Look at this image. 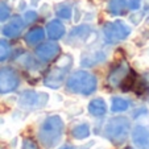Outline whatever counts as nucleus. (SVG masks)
Masks as SVG:
<instances>
[{"mask_svg": "<svg viewBox=\"0 0 149 149\" xmlns=\"http://www.w3.org/2000/svg\"><path fill=\"white\" fill-rule=\"evenodd\" d=\"M63 133V121L58 115L49 116L44 120L38 130V137L45 148L50 149L58 145Z\"/></svg>", "mask_w": 149, "mask_h": 149, "instance_id": "1", "label": "nucleus"}, {"mask_svg": "<svg viewBox=\"0 0 149 149\" xmlns=\"http://www.w3.org/2000/svg\"><path fill=\"white\" fill-rule=\"evenodd\" d=\"M66 87L70 93L91 95L98 87V79L90 71L79 70L70 75V78L66 82Z\"/></svg>", "mask_w": 149, "mask_h": 149, "instance_id": "2", "label": "nucleus"}, {"mask_svg": "<svg viewBox=\"0 0 149 149\" xmlns=\"http://www.w3.org/2000/svg\"><path fill=\"white\" fill-rule=\"evenodd\" d=\"M130 128V120L127 118H123V116L112 118L107 121L104 127V136L115 145H120L128 139Z\"/></svg>", "mask_w": 149, "mask_h": 149, "instance_id": "3", "label": "nucleus"}, {"mask_svg": "<svg viewBox=\"0 0 149 149\" xmlns=\"http://www.w3.org/2000/svg\"><path fill=\"white\" fill-rule=\"evenodd\" d=\"M131 32H132L131 26L124 23L123 20H113V21L104 24L103 26V36L108 44L124 41L125 38H128Z\"/></svg>", "mask_w": 149, "mask_h": 149, "instance_id": "4", "label": "nucleus"}, {"mask_svg": "<svg viewBox=\"0 0 149 149\" xmlns=\"http://www.w3.org/2000/svg\"><path fill=\"white\" fill-rule=\"evenodd\" d=\"M49 102L48 93H37V91H24L20 96L19 104L20 107L28 108V110H36V108L44 107Z\"/></svg>", "mask_w": 149, "mask_h": 149, "instance_id": "5", "label": "nucleus"}, {"mask_svg": "<svg viewBox=\"0 0 149 149\" xmlns=\"http://www.w3.org/2000/svg\"><path fill=\"white\" fill-rule=\"evenodd\" d=\"M20 84V77L13 69H0V94H9L15 91Z\"/></svg>", "mask_w": 149, "mask_h": 149, "instance_id": "6", "label": "nucleus"}, {"mask_svg": "<svg viewBox=\"0 0 149 149\" xmlns=\"http://www.w3.org/2000/svg\"><path fill=\"white\" fill-rule=\"evenodd\" d=\"M91 34H93V29H91L90 25H86V24L78 25L70 31V33L68 36V44H70L73 46L83 45L91 37Z\"/></svg>", "mask_w": 149, "mask_h": 149, "instance_id": "7", "label": "nucleus"}, {"mask_svg": "<svg viewBox=\"0 0 149 149\" xmlns=\"http://www.w3.org/2000/svg\"><path fill=\"white\" fill-rule=\"evenodd\" d=\"M68 70L69 69L63 68V66L57 65L56 68L49 71L48 75L44 78V84L50 88H59L62 84H63V82H65Z\"/></svg>", "mask_w": 149, "mask_h": 149, "instance_id": "8", "label": "nucleus"}, {"mask_svg": "<svg viewBox=\"0 0 149 149\" xmlns=\"http://www.w3.org/2000/svg\"><path fill=\"white\" fill-rule=\"evenodd\" d=\"M59 52H61V48H59L58 44L54 41H49V42L41 44V45L36 49V56L38 57L41 61L49 62V61H53L59 54Z\"/></svg>", "mask_w": 149, "mask_h": 149, "instance_id": "9", "label": "nucleus"}, {"mask_svg": "<svg viewBox=\"0 0 149 149\" xmlns=\"http://www.w3.org/2000/svg\"><path fill=\"white\" fill-rule=\"evenodd\" d=\"M24 25H25V21H24L21 17L19 16H15L11 19V21H9L8 24H6V25L3 26V34L6 37H8V38H16V37H19L20 34H21V32H23L24 29Z\"/></svg>", "mask_w": 149, "mask_h": 149, "instance_id": "10", "label": "nucleus"}, {"mask_svg": "<svg viewBox=\"0 0 149 149\" xmlns=\"http://www.w3.org/2000/svg\"><path fill=\"white\" fill-rule=\"evenodd\" d=\"M130 74V68L127 63L121 62L120 65H118L107 77V83L112 87H116V86H120L121 82L125 79V77Z\"/></svg>", "mask_w": 149, "mask_h": 149, "instance_id": "11", "label": "nucleus"}, {"mask_svg": "<svg viewBox=\"0 0 149 149\" xmlns=\"http://www.w3.org/2000/svg\"><path fill=\"white\" fill-rule=\"evenodd\" d=\"M107 58V54L104 50H91V52H87L82 56V59H81V65L84 66V68H91V66H95V65H99L102 62L106 61Z\"/></svg>", "mask_w": 149, "mask_h": 149, "instance_id": "12", "label": "nucleus"}, {"mask_svg": "<svg viewBox=\"0 0 149 149\" xmlns=\"http://www.w3.org/2000/svg\"><path fill=\"white\" fill-rule=\"evenodd\" d=\"M132 140L139 148L149 149V130L144 125H136L132 132Z\"/></svg>", "mask_w": 149, "mask_h": 149, "instance_id": "13", "label": "nucleus"}, {"mask_svg": "<svg viewBox=\"0 0 149 149\" xmlns=\"http://www.w3.org/2000/svg\"><path fill=\"white\" fill-rule=\"evenodd\" d=\"M65 25L59 20H52L46 25V33L52 40H59L65 36Z\"/></svg>", "mask_w": 149, "mask_h": 149, "instance_id": "14", "label": "nucleus"}, {"mask_svg": "<svg viewBox=\"0 0 149 149\" xmlns=\"http://www.w3.org/2000/svg\"><path fill=\"white\" fill-rule=\"evenodd\" d=\"M88 112L93 116H96V118L104 116L107 113V104L102 98H95L88 104Z\"/></svg>", "mask_w": 149, "mask_h": 149, "instance_id": "15", "label": "nucleus"}, {"mask_svg": "<svg viewBox=\"0 0 149 149\" xmlns=\"http://www.w3.org/2000/svg\"><path fill=\"white\" fill-rule=\"evenodd\" d=\"M44 37H45V31L42 28H40V26H37V28L31 29L25 34V42L28 45L33 46V45H37L38 42H41L44 40Z\"/></svg>", "mask_w": 149, "mask_h": 149, "instance_id": "16", "label": "nucleus"}, {"mask_svg": "<svg viewBox=\"0 0 149 149\" xmlns=\"http://www.w3.org/2000/svg\"><path fill=\"white\" fill-rule=\"evenodd\" d=\"M127 9V0H110L108 1V12L115 16H120Z\"/></svg>", "mask_w": 149, "mask_h": 149, "instance_id": "17", "label": "nucleus"}, {"mask_svg": "<svg viewBox=\"0 0 149 149\" xmlns=\"http://www.w3.org/2000/svg\"><path fill=\"white\" fill-rule=\"evenodd\" d=\"M130 108V102L120 96H113L111 100V110L113 112H124Z\"/></svg>", "mask_w": 149, "mask_h": 149, "instance_id": "18", "label": "nucleus"}, {"mask_svg": "<svg viewBox=\"0 0 149 149\" xmlns=\"http://www.w3.org/2000/svg\"><path fill=\"white\" fill-rule=\"evenodd\" d=\"M71 135L75 140H84L90 136V127H88V124H79L73 128Z\"/></svg>", "mask_w": 149, "mask_h": 149, "instance_id": "19", "label": "nucleus"}, {"mask_svg": "<svg viewBox=\"0 0 149 149\" xmlns=\"http://www.w3.org/2000/svg\"><path fill=\"white\" fill-rule=\"evenodd\" d=\"M57 16L61 17V19H65V20H70L71 19V15H73V9L69 4L62 3L57 7Z\"/></svg>", "mask_w": 149, "mask_h": 149, "instance_id": "20", "label": "nucleus"}, {"mask_svg": "<svg viewBox=\"0 0 149 149\" xmlns=\"http://www.w3.org/2000/svg\"><path fill=\"white\" fill-rule=\"evenodd\" d=\"M9 52H11V49H9L8 42L4 41V40H0V62L6 61L8 58Z\"/></svg>", "mask_w": 149, "mask_h": 149, "instance_id": "21", "label": "nucleus"}, {"mask_svg": "<svg viewBox=\"0 0 149 149\" xmlns=\"http://www.w3.org/2000/svg\"><path fill=\"white\" fill-rule=\"evenodd\" d=\"M11 16V8L6 1H0V21H6Z\"/></svg>", "mask_w": 149, "mask_h": 149, "instance_id": "22", "label": "nucleus"}, {"mask_svg": "<svg viewBox=\"0 0 149 149\" xmlns=\"http://www.w3.org/2000/svg\"><path fill=\"white\" fill-rule=\"evenodd\" d=\"M36 20H37V12L33 11V9L26 11L25 13H24V21H25V23H33Z\"/></svg>", "mask_w": 149, "mask_h": 149, "instance_id": "23", "label": "nucleus"}, {"mask_svg": "<svg viewBox=\"0 0 149 149\" xmlns=\"http://www.w3.org/2000/svg\"><path fill=\"white\" fill-rule=\"evenodd\" d=\"M21 149H40V148L33 140H31V139H24Z\"/></svg>", "mask_w": 149, "mask_h": 149, "instance_id": "24", "label": "nucleus"}, {"mask_svg": "<svg viewBox=\"0 0 149 149\" xmlns=\"http://www.w3.org/2000/svg\"><path fill=\"white\" fill-rule=\"evenodd\" d=\"M141 7V0H127V8L131 11H137Z\"/></svg>", "mask_w": 149, "mask_h": 149, "instance_id": "25", "label": "nucleus"}, {"mask_svg": "<svg viewBox=\"0 0 149 149\" xmlns=\"http://www.w3.org/2000/svg\"><path fill=\"white\" fill-rule=\"evenodd\" d=\"M26 7V3L24 1V0H20V3H19V9L20 11H23V9H25Z\"/></svg>", "mask_w": 149, "mask_h": 149, "instance_id": "26", "label": "nucleus"}, {"mask_svg": "<svg viewBox=\"0 0 149 149\" xmlns=\"http://www.w3.org/2000/svg\"><path fill=\"white\" fill-rule=\"evenodd\" d=\"M31 3H32V6H37V4H38V0H32Z\"/></svg>", "mask_w": 149, "mask_h": 149, "instance_id": "27", "label": "nucleus"}, {"mask_svg": "<svg viewBox=\"0 0 149 149\" xmlns=\"http://www.w3.org/2000/svg\"><path fill=\"white\" fill-rule=\"evenodd\" d=\"M61 149H73L71 146H63V148H61Z\"/></svg>", "mask_w": 149, "mask_h": 149, "instance_id": "28", "label": "nucleus"}, {"mask_svg": "<svg viewBox=\"0 0 149 149\" xmlns=\"http://www.w3.org/2000/svg\"><path fill=\"white\" fill-rule=\"evenodd\" d=\"M0 149H3V148H0Z\"/></svg>", "mask_w": 149, "mask_h": 149, "instance_id": "29", "label": "nucleus"}]
</instances>
